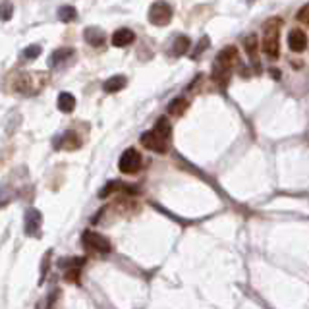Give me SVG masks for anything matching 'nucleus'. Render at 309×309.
<instances>
[{
    "instance_id": "6",
    "label": "nucleus",
    "mask_w": 309,
    "mask_h": 309,
    "mask_svg": "<svg viewBox=\"0 0 309 309\" xmlns=\"http://www.w3.org/2000/svg\"><path fill=\"white\" fill-rule=\"evenodd\" d=\"M141 145L149 151H154V153H166L168 151V139L163 137L157 130L145 132L141 135Z\"/></svg>"
},
{
    "instance_id": "10",
    "label": "nucleus",
    "mask_w": 309,
    "mask_h": 309,
    "mask_svg": "<svg viewBox=\"0 0 309 309\" xmlns=\"http://www.w3.org/2000/svg\"><path fill=\"white\" fill-rule=\"evenodd\" d=\"M111 41L116 48H124V46H128V44H132L135 41V33H133L132 29H128V27H122V29H116L112 33Z\"/></svg>"
},
{
    "instance_id": "23",
    "label": "nucleus",
    "mask_w": 309,
    "mask_h": 309,
    "mask_svg": "<svg viewBox=\"0 0 309 309\" xmlns=\"http://www.w3.org/2000/svg\"><path fill=\"white\" fill-rule=\"evenodd\" d=\"M66 280L68 282H79V269H70V271H66Z\"/></svg>"
},
{
    "instance_id": "25",
    "label": "nucleus",
    "mask_w": 309,
    "mask_h": 309,
    "mask_svg": "<svg viewBox=\"0 0 309 309\" xmlns=\"http://www.w3.org/2000/svg\"><path fill=\"white\" fill-rule=\"evenodd\" d=\"M207 46H209V37H203V41H199V44H197V50L193 53V58H195V56H199V53H203Z\"/></svg>"
},
{
    "instance_id": "27",
    "label": "nucleus",
    "mask_w": 309,
    "mask_h": 309,
    "mask_svg": "<svg viewBox=\"0 0 309 309\" xmlns=\"http://www.w3.org/2000/svg\"><path fill=\"white\" fill-rule=\"evenodd\" d=\"M271 74L275 76V79H280V76H282V74H280V70H275V68L271 70Z\"/></svg>"
},
{
    "instance_id": "11",
    "label": "nucleus",
    "mask_w": 309,
    "mask_h": 309,
    "mask_svg": "<svg viewBox=\"0 0 309 309\" xmlns=\"http://www.w3.org/2000/svg\"><path fill=\"white\" fill-rule=\"evenodd\" d=\"M14 87L18 93H23V95H31L33 89V76L31 74H20L14 81Z\"/></svg>"
},
{
    "instance_id": "14",
    "label": "nucleus",
    "mask_w": 309,
    "mask_h": 309,
    "mask_svg": "<svg viewBox=\"0 0 309 309\" xmlns=\"http://www.w3.org/2000/svg\"><path fill=\"white\" fill-rule=\"evenodd\" d=\"M243 46H245L247 56L251 58V62L257 66V55H259V48H261V44H259V41H257V37H255V35H249L247 39H243Z\"/></svg>"
},
{
    "instance_id": "15",
    "label": "nucleus",
    "mask_w": 309,
    "mask_h": 309,
    "mask_svg": "<svg viewBox=\"0 0 309 309\" xmlns=\"http://www.w3.org/2000/svg\"><path fill=\"white\" fill-rule=\"evenodd\" d=\"M126 83H128L126 76H112L105 81L102 89H105L107 93H116V91H120V89L126 87Z\"/></svg>"
},
{
    "instance_id": "3",
    "label": "nucleus",
    "mask_w": 309,
    "mask_h": 309,
    "mask_svg": "<svg viewBox=\"0 0 309 309\" xmlns=\"http://www.w3.org/2000/svg\"><path fill=\"white\" fill-rule=\"evenodd\" d=\"M81 243H83V247H87L91 251H95V253H111L112 251V243L102 236L99 232H93V230H85L83 232V236H81Z\"/></svg>"
},
{
    "instance_id": "22",
    "label": "nucleus",
    "mask_w": 309,
    "mask_h": 309,
    "mask_svg": "<svg viewBox=\"0 0 309 309\" xmlns=\"http://www.w3.org/2000/svg\"><path fill=\"white\" fill-rule=\"evenodd\" d=\"M298 22H301L303 25H309V4H305V6H301L298 12Z\"/></svg>"
},
{
    "instance_id": "8",
    "label": "nucleus",
    "mask_w": 309,
    "mask_h": 309,
    "mask_svg": "<svg viewBox=\"0 0 309 309\" xmlns=\"http://www.w3.org/2000/svg\"><path fill=\"white\" fill-rule=\"evenodd\" d=\"M288 46L292 53H303L307 46V35L301 29H292L288 35Z\"/></svg>"
},
{
    "instance_id": "7",
    "label": "nucleus",
    "mask_w": 309,
    "mask_h": 309,
    "mask_svg": "<svg viewBox=\"0 0 309 309\" xmlns=\"http://www.w3.org/2000/svg\"><path fill=\"white\" fill-rule=\"evenodd\" d=\"M41 224H43V215L37 209H27V213H25V234L39 238L41 236Z\"/></svg>"
},
{
    "instance_id": "19",
    "label": "nucleus",
    "mask_w": 309,
    "mask_h": 309,
    "mask_svg": "<svg viewBox=\"0 0 309 309\" xmlns=\"http://www.w3.org/2000/svg\"><path fill=\"white\" fill-rule=\"evenodd\" d=\"M154 130L161 133L163 137H166V139H170V137H172V126L168 124V118H166V116H161V118L157 120V124H154Z\"/></svg>"
},
{
    "instance_id": "16",
    "label": "nucleus",
    "mask_w": 309,
    "mask_h": 309,
    "mask_svg": "<svg viewBox=\"0 0 309 309\" xmlns=\"http://www.w3.org/2000/svg\"><path fill=\"white\" fill-rule=\"evenodd\" d=\"M189 109V102L184 97H178V99L170 100V105H168V114L170 116H182V114H186V111Z\"/></svg>"
},
{
    "instance_id": "1",
    "label": "nucleus",
    "mask_w": 309,
    "mask_h": 309,
    "mask_svg": "<svg viewBox=\"0 0 309 309\" xmlns=\"http://www.w3.org/2000/svg\"><path fill=\"white\" fill-rule=\"evenodd\" d=\"M238 62H240V56H238V48L236 46L222 48L221 53H219V56H217V60H215V66H213V79L221 87H226L230 72L238 66Z\"/></svg>"
},
{
    "instance_id": "2",
    "label": "nucleus",
    "mask_w": 309,
    "mask_h": 309,
    "mask_svg": "<svg viewBox=\"0 0 309 309\" xmlns=\"http://www.w3.org/2000/svg\"><path fill=\"white\" fill-rule=\"evenodd\" d=\"M280 27H282V20H278V18H273V20L265 22V25H263L261 50L269 58H278L280 56Z\"/></svg>"
},
{
    "instance_id": "12",
    "label": "nucleus",
    "mask_w": 309,
    "mask_h": 309,
    "mask_svg": "<svg viewBox=\"0 0 309 309\" xmlns=\"http://www.w3.org/2000/svg\"><path fill=\"white\" fill-rule=\"evenodd\" d=\"M83 37L93 46H100V44H105V41H107V35H105V31H100L99 27H87Z\"/></svg>"
},
{
    "instance_id": "5",
    "label": "nucleus",
    "mask_w": 309,
    "mask_h": 309,
    "mask_svg": "<svg viewBox=\"0 0 309 309\" xmlns=\"http://www.w3.org/2000/svg\"><path fill=\"white\" fill-rule=\"evenodd\" d=\"M118 168L124 174H135L141 168V154L135 149H126L118 161Z\"/></svg>"
},
{
    "instance_id": "17",
    "label": "nucleus",
    "mask_w": 309,
    "mask_h": 309,
    "mask_svg": "<svg viewBox=\"0 0 309 309\" xmlns=\"http://www.w3.org/2000/svg\"><path fill=\"white\" fill-rule=\"evenodd\" d=\"M189 46H191L189 37H186V35H180L176 41H174V44H172V53H174L176 56H182V55H186V53H188Z\"/></svg>"
},
{
    "instance_id": "13",
    "label": "nucleus",
    "mask_w": 309,
    "mask_h": 309,
    "mask_svg": "<svg viewBox=\"0 0 309 309\" xmlns=\"http://www.w3.org/2000/svg\"><path fill=\"white\" fill-rule=\"evenodd\" d=\"M74 109H76V97L72 93H68V91L60 93L58 95V111L64 112V114H70Z\"/></svg>"
},
{
    "instance_id": "18",
    "label": "nucleus",
    "mask_w": 309,
    "mask_h": 309,
    "mask_svg": "<svg viewBox=\"0 0 309 309\" xmlns=\"http://www.w3.org/2000/svg\"><path fill=\"white\" fill-rule=\"evenodd\" d=\"M70 56H74V50L72 48H58V50H55L53 53V56H50V66H58L60 62H66Z\"/></svg>"
},
{
    "instance_id": "21",
    "label": "nucleus",
    "mask_w": 309,
    "mask_h": 309,
    "mask_svg": "<svg viewBox=\"0 0 309 309\" xmlns=\"http://www.w3.org/2000/svg\"><path fill=\"white\" fill-rule=\"evenodd\" d=\"M23 56L25 58H37V56H41V46H37V44H31V46H27L25 50H23Z\"/></svg>"
},
{
    "instance_id": "9",
    "label": "nucleus",
    "mask_w": 309,
    "mask_h": 309,
    "mask_svg": "<svg viewBox=\"0 0 309 309\" xmlns=\"http://www.w3.org/2000/svg\"><path fill=\"white\" fill-rule=\"evenodd\" d=\"M60 141H55L56 149H66V151H76L81 147V139L76 132H66L62 133V137H58Z\"/></svg>"
},
{
    "instance_id": "4",
    "label": "nucleus",
    "mask_w": 309,
    "mask_h": 309,
    "mask_svg": "<svg viewBox=\"0 0 309 309\" xmlns=\"http://www.w3.org/2000/svg\"><path fill=\"white\" fill-rule=\"evenodd\" d=\"M172 14L174 12L170 8V4H166V2H154V4H151V8H149V22L153 23V25L163 27V25L170 23Z\"/></svg>"
},
{
    "instance_id": "24",
    "label": "nucleus",
    "mask_w": 309,
    "mask_h": 309,
    "mask_svg": "<svg viewBox=\"0 0 309 309\" xmlns=\"http://www.w3.org/2000/svg\"><path fill=\"white\" fill-rule=\"evenodd\" d=\"M118 186H120V182H111V184H107V188L100 191V197H107V195L112 193L114 189H118Z\"/></svg>"
},
{
    "instance_id": "20",
    "label": "nucleus",
    "mask_w": 309,
    "mask_h": 309,
    "mask_svg": "<svg viewBox=\"0 0 309 309\" xmlns=\"http://www.w3.org/2000/svg\"><path fill=\"white\" fill-rule=\"evenodd\" d=\"M77 16V12L74 6H62L60 10H58V18L62 20V22H74Z\"/></svg>"
},
{
    "instance_id": "26",
    "label": "nucleus",
    "mask_w": 309,
    "mask_h": 309,
    "mask_svg": "<svg viewBox=\"0 0 309 309\" xmlns=\"http://www.w3.org/2000/svg\"><path fill=\"white\" fill-rule=\"evenodd\" d=\"M12 16V4H2V20L8 22Z\"/></svg>"
}]
</instances>
